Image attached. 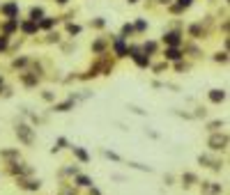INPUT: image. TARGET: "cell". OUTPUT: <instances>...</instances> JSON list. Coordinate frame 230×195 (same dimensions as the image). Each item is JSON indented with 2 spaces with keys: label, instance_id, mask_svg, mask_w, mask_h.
<instances>
[{
  "label": "cell",
  "instance_id": "1",
  "mask_svg": "<svg viewBox=\"0 0 230 195\" xmlns=\"http://www.w3.org/2000/svg\"><path fill=\"white\" fill-rule=\"evenodd\" d=\"M16 133L23 138V143H32V135H30V131H28V126H19V129H16Z\"/></svg>",
  "mask_w": 230,
  "mask_h": 195
},
{
  "label": "cell",
  "instance_id": "2",
  "mask_svg": "<svg viewBox=\"0 0 230 195\" xmlns=\"http://www.w3.org/2000/svg\"><path fill=\"white\" fill-rule=\"evenodd\" d=\"M212 149H223V145H226V138H219V135H214V138L209 140Z\"/></svg>",
  "mask_w": 230,
  "mask_h": 195
},
{
  "label": "cell",
  "instance_id": "3",
  "mask_svg": "<svg viewBox=\"0 0 230 195\" xmlns=\"http://www.w3.org/2000/svg\"><path fill=\"white\" fill-rule=\"evenodd\" d=\"M209 99H212V101H223V99H226V92H223V90H212Z\"/></svg>",
  "mask_w": 230,
  "mask_h": 195
},
{
  "label": "cell",
  "instance_id": "4",
  "mask_svg": "<svg viewBox=\"0 0 230 195\" xmlns=\"http://www.w3.org/2000/svg\"><path fill=\"white\" fill-rule=\"evenodd\" d=\"M163 39H166L168 44H173V46H175V44H180V34H177V32H168Z\"/></svg>",
  "mask_w": 230,
  "mask_h": 195
},
{
  "label": "cell",
  "instance_id": "5",
  "mask_svg": "<svg viewBox=\"0 0 230 195\" xmlns=\"http://www.w3.org/2000/svg\"><path fill=\"white\" fill-rule=\"evenodd\" d=\"M42 14H44V11H42V9H39V7H37V9H32V11H30V16H32V21H35V23H37L39 19H42Z\"/></svg>",
  "mask_w": 230,
  "mask_h": 195
},
{
  "label": "cell",
  "instance_id": "6",
  "mask_svg": "<svg viewBox=\"0 0 230 195\" xmlns=\"http://www.w3.org/2000/svg\"><path fill=\"white\" fill-rule=\"evenodd\" d=\"M2 11H5V14H9V16H14L16 14V5H5Z\"/></svg>",
  "mask_w": 230,
  "mask_h": 195
},
{
  "label": "cell",
  "instance_id": "7",
  "mask_svg": "<svg viewBox=\"0 0 230 195\" xmlns=\"http://www.w3.org/2000/svg\"><path fill=\"white\" fill-rule=\"evenodd\" d=\"M166 57H170V60H177V57H180V51H177V48H170V51H166Z\"/></svg>",
  "mask_w": 230,
  "mask_h": 195
},
{
  "label": "cell",
  "instance_id": "8",
  "mask_svg": "<svg viewBox=\"0 0 230 195\" xmlns=\"http://www.w3.org/2000/svg\"><path fill=\"white\" fill-rule=\"evenodd\" d=\"M74 152H76V156H78L81 161H87V154H85L83 149H78V147H74Z\"/></svg>",
  "mask_w": 230,
  "mask_h": 195
},
{
  "label": "cell",
  "instance_id": "9",
  "mask_svg": "<svg viewBox=\"0 0 230 195\" xmlns=\"http://www.w3.org/2000/svg\"><path fill=\"white\" fill-rule=\"evenodd\" d=\"M23 30H26V32H35L37 25H35V23H23Z\"/></svg>",
  "mask_w": 230,
  "mask_h": 195
},
{
  "label": "cell",
  "instance_id": "10",
  "mask_svg": "<svg viewBox=\"0 0 230 195\" xmlns=\"http://www.w3.org/2000/svg\"><path fill=\"white\" fill-rule=\"evenodd\" d=\"M78 184L81 186H90V179H87V177H78Z\"/></svg>",
  "mask_w": 230,
  "mask_h": 195
},
{
  "label": "cell",
  "instance_id": "11",
  "mask_svg": "<svg viewBox=\"0 0 230 195\" xmlns=\"http://www.w3.org/2000/svg\"><path fill=\"white\" fill-rule=\"evenodd\" d=\"M69 32H72V34H78L81 28H78V25H69Z\"/></svg>",
  "mask_w": 230,
  "mask_h": 195
},
{
  "label": "cell",
  "instance_id": "12",
  "mask_svg": "<svg viewBox=\"0 0 230 195\" xmlns=\"http://www.w3.org/2000/svg\"><path fill=\"white\" fill-rule=\"evenodd\" d=\"M180 2V7H189V5H191V0H177Z\"/></svg>",
  "mask_w": 230,
  "mask_h": 195
},
{
  "label": "cell",
  "instance_id": "13",
  "mask_svg": "<svg viewBox=\"0 0 230 195\" xmlns=\"http://www.w3.org/2000/svg\"><path fill=\"white\" fill-rule=\"evenodd\" d=\"M7 46V39H0V48H5Z\"/></svg>",
  "mask_w": 230,
  "mask_h": 195
},
{
  "label": "cell",
  "instance_id": "14",
  "mask_svg": "<svg viewBox=\"0 0 230 195\" xmlns=\"http://www.w3.org/2000/svg\"><path fill=\"white\" fill-rule=\"evenodd\" d=\"M58 2H60V5H64V2H67V0H58Z\"/></svg>",
  "mask_w": 230,
  "mask_h": 195
},
{
  "label": "cell",
  "instance_id": "15",
  "mask_svg": "<svg viewBox=\"0 0 230 195\" xmlns=\"http://www.w3.org/2000/svg\"><path fill=\"white\" fill-rule=\"evenodd\" d=\"M159 2H170V0H159Z\"/></svg>",
  "mask_w": 230,
  "mask_h": 195
},
{
  "label": "cell",
  "instance_id": "16",
  "mask_svg": "<svg viewBox=\"0 0 230 195\" xmlns=\"http://www.w3.org/2000/svg\"><path fill=\"white\" fill-rule=\"evenodd\" d=\"M129 2H136V0H129Z\"/></svg>",
  "mask_w": 230,
  "mask_h": 195
}]
</instances>
